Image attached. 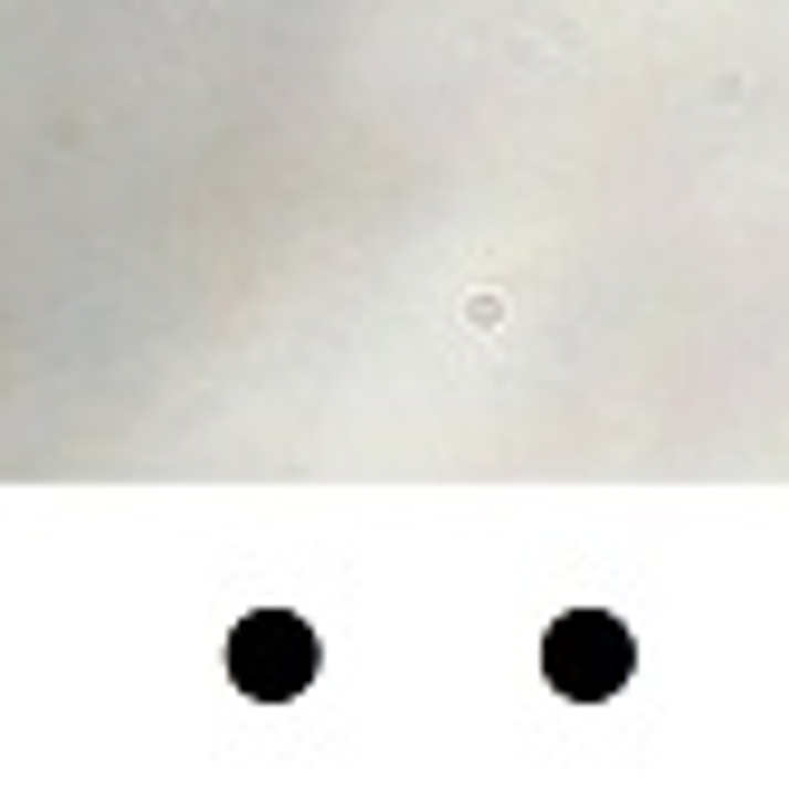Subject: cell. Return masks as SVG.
Instances as JSON below:
<instances>
[{"label":"cell","mask_w":789,"mask_h":789,"mask_svg":"<svg viewBox=\"0 0 789 789\" xmlns=\"http://www.w3.org/2000/svg\"><path fill=\"white\" fill-rule=\"evenodd\" d=\"M305 666H314L305 619H248V628H239V685L295 694V685H305Z\"/></svg>","instance_id":"1"}]
</instances>
